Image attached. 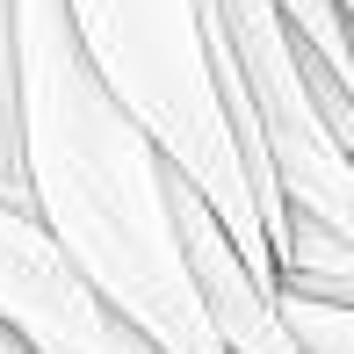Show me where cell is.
Listing matches in <instances>:
<instances>
[{
  "instance_id": "cell-1",
  "label": "cell",
  "mask_w": 354,
  "mask_h": 354,
  "mask_svg": "<svg viewBox=\"0 0 354 354\" xmlns=\"http://www.w3.org/2000/svg\"><path fill=\"white\" fill-rule=\"evenodd\" d=\"M15 109L29 217L102 304L159 354H224L181 246V174L87 66L66 0H15Z\"/></svg>"
},
{
  "instance_id": "cell-2",
  "label": "cell",
  "mask_w": 354,
  "mask_h": 354,
  "mask_svg": "<svg viewBox=\"0 0 354 354\" xmlns=\"http://www.w3.org/2000/svg\"><path fill=\"white\" fill-rule=\"evenodd\" d=\"M66 8L80 29V51L109 80V94L145 123L159 159L210 203L239 261L268 289H282L261 181H253V159L239 145L232 102H224L217 0H66Z\"/></svg>"
},
{
  "instance_id": "cell-3",
  "label": "cell",
  "mask_w": 354,
  "mask_h": 354,
  "mask_svg": "<svg viewBox=\"0 0 354 354\" xmlns=\"http://www.w3.org/2000/svg\"><path fill=\"white\" fill-rule=\"evenodd\" d=\"M0 326L29 354H138V333L15 203H0Z\"/></svg>"
},
{
  "instance_id": "cell-4",
  "label": "cell",
  "mask_w": 354,
  "mask_h": 354,
  "mask_svg": "<svg viewBox=\"0 0 354 354\" xmlns=\"http://www.w3.org/2000/svg\"><path fill=\"white\" fill-rule=\"evenodd\" d=\"M174 210H181V246H188V275L196 297L210 311V333L224 340V354H304L297 333L282 326V297L239 261V246L224 239V224L210 217V203L196 188H174Z\"/></svg>"
},
{
  "instance_id": "cell-5",
  "label": "cell",
  "mask_w": 354,
  "mask_h": 354,
  "mask_svg": "<svg viewBox=\"0 0 354 354\" xmlns=\"http://www.w3.org/2000/svg\"><path fill=\"white\" fill-rule=\"evenodd\" d=\"M0 203L29 210V181H22V109H15V0H0Z\"/></svg>"
},
{
  "instance_id": "cell-6",
  "label": "cell",
  "mask_w": 354,
  "mask_h": 354,
  "mask_svg": "<svg viewBox=\"0 0 354 354\" xmlns=\"http://www.w3.org/2000/svg\"><path fill=\"white\" fill-rule=\"evenodd\" d=\"M282 297V289H275ZM282 326L297 333L304 354H354V304H318V297H282Z\"/></svg>"
},
{
  "instance_id": "cell-7",
  "label": "cell",
  "mask_w": 354,
  "mask_h": 354,
  "mask_svg": "<svg viewBox=\"0 0 354 354\" xmlns=\"http://www.w3.org/2000/svg\"><path fill=\"white\" fill-rule=\"evenodd\" d=\"M304 73H311V94H318V109H326L333 138H340V145H347V159H354V87H340V80L318 66L311 51H304Z\"/></svg>"
},
{
  "instance_id": "cell-8",
  "label": "cell",
  "mask_w": 354,
  "mask_h": 354,
  "mask_svg": "<svg viewBox=\"0 0 354 354\" xmlns=\"http://www.w3.org/2000/svg\"><path fill=\"white\" fill-rule=\"evenodd\" d=\"M0 354H29V347H22V340H15V333H8V326H0Z\"/></svg>"
},
{
  "instance_id": "cell-9",
  "label": "cell",
  "mask_w": 354,
  "mask_h": 354,
  "mask_svg": "<svg viewBox=\"0 0 354 354\" xmlns=\"http://www.w3.org/2000/svg\"><path fill=\"white\" fill-rule=\"evenodd\" d=\"M340 15H347V22H354V0H340Z\"/></svg>"
}]
</instances>
